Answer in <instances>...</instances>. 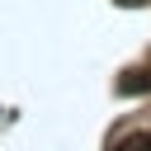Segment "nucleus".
Here are the masks:
<instances>
[{"mask_svg":"<svg viewBox=\"0 0 151 151\" xmlns=\"http://www.w3.org/2000/svg\"><path fill=\"white\" fill-rule=\"evenodd\" d=\"M118 94H151V71H146V66L127 71V76L118 80Z\"/></svg>","mask_w":151,"mask_h":151,"instance_id":"1","label":"nucleus"},{"mask_svg":"<svg viewBox=\"0 0 151 151\" xmlns=\"http://www.w3.org/2000/svg\"><path fill=\"white\" fill-rule=\"evenodd\" d=\"M113 151H151V132H127L113 142Z\"/></svg>","mask_w":151,"mask_h":151,"instance_id":"2","label":"nucleus"}]
</instances>
